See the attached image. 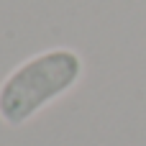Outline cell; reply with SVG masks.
Here are the masks:
<instances>
[{
    "label": "cell",
    "instance_id": "1",
    "mask_svg": "<svg viewBox=\"0 0 146 146\" xmlns=\"http://www.w3.org/2000/svg\"><path fill=\"white\" fill-rule=\"evenodd\" d=\"M85 72L82 56L69 46L38 51L13 67L0 82V121L10 128L28 123L46 105L67 95Z\"/></svg>",
    "mask_w": 146,
    "mask_h": 146
}]
</instances>
